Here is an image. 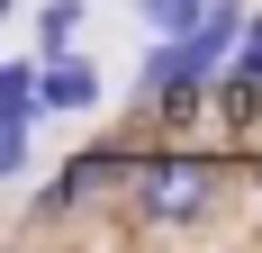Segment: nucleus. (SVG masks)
<instances>
[{"instance_id": "f257e3e1", "label": "nucleus", "mask_w": 262, "mask_h": 253, "mask_svg": "<svg viewBox=\"0 0 262 253\" xmlns=\"http://www.w3.org/2000/svg\"><path fill=\"white\" fill-rule=\"evenodd\" d=\"M226 163L217 154H181V145H154L136 154V181H127V208L145 217V226H208L217 199H226Z\"/></svg>"}, {"instance_id": "39448f33", "label": "nucleus", "mask_w": 262, "mask_h": 253, "mask_svg": "<svg viewBox=\"0 0 262 253\" xmlns=\"http://www.w3.org/2000/svg\"><path fill=\"white\" fill-rule=\"evenodd\" d=\"M81 18H91V0H46V9H36V54H73Z\"/></svg>"}, {"instance_id": "0eeeda50", "label": "nucleus", "mask_w": 262, "mask_h": 253, "mask_svg": "<svg viewBox=\"0 0 262 253\" xmlns=\"http://www.w3.org/2000/svg\"><path fill=\"white\" fill-rule=\"evenodd\" d=\"M226 73H244V81H262V9H253V27H244V46H235V64Z\"/></svg>"}, {"instance_id": "f03ea898", "label": "nucleus", "mask_w": 262, "mask_h": 253, "mask_svg": "<svg viewBox=\"0 0 262 253\" xmlns=\"http://www.w3.org/2000/svg\"><path fill=\"white\" fill-rule=\"evenodd\" d=\"M136 154H145V145H81V154H63L36 208H46V217H73V208L127 199V181H136Z\"/></svg>"}, {"instance_id": "423d86ee", "label": "nucleus", "mask_w": 262, "mask_h": 253, "mask_svg": "<svg viewBox=\"0 0 262 253\" xmlns=\"http://www.w3.org/2000/svg\"><path fill=\"white\" fill-rule=\"evenodd\" d=\"M199 18H208V0H136V27L145 36H190Z\"/></svg>"}, {"instance_id": "20e7f679", "label": "nucleus", "mask_w": 262, "mask_h": 253, "mask_svg": "<svg viewBox=\"0 0 262 253\" xmlns=\"http://www.w3.org/2000/svg\"><path fill=\"white\" fill-rule=\"evenodd\" d=\"M0 126H46V54L0 64Z\"/></svg>"}, {"instance_id": "7ed1b4c3", "label": "nucleus", "mask_w": 262, "mask_h": 253, "mask_svg": "<svg viewBox=\"0 0 262 253\" xmlns=\"http://www.w3.org/2000/svg\"><path fill=\"white\" fill-rule=\"evenodd\" d=\"M100 109V73H91V54H46V118H91Z\"/></svg>"}]
</instances>
